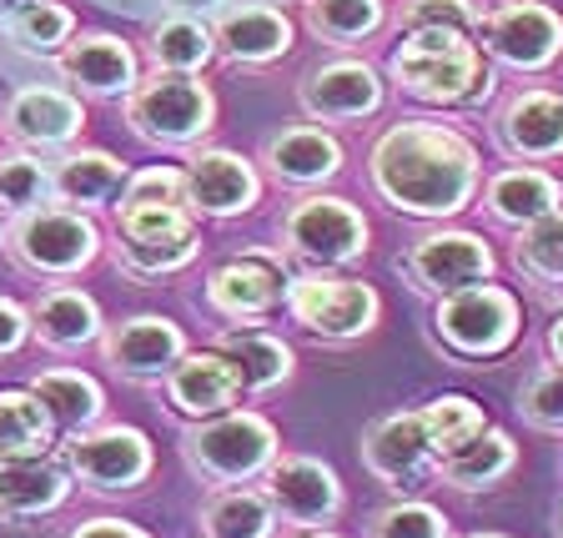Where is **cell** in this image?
I'll use <instances>...</instances> for the list:
<instances>
[{"label":"cell","instance_id":"d590c367","mask_svg":"<svg viewBox=\"0 0 563 538\" xmlns=\"http://www.w3.org/2000/svg\"><path fill=\"white\" fill-rule=\"evenodd\" d=\"M217 56V41H211V25L191 21V15H172L152 31V61L156 70H187L197 76L207 61Z\"/></svg>","mask_w":563,"mask_h":538},{"label":"cell","instance_id":"ffe728a7","mask_svg":"<svg viewBox=\"0 0 563 538\" xmlns=\"http://www.w3.org/2000/svg\"><path fill=\"white\" fill-rule=\"evenodd\" d=\"M60 76L81 96H96V101H111V96H131L141 81V66H136V51L117 35H81V41H70L60 51Z\"/></svg>","mask_w":563,"mask_h":538},{"label":"cell","instance_id":"5b68a950","mask_svg":"<svg viewBox=\"0 0 563 538\" xmlns=\"http://www.w3.org/2000/svg\"><path fill=\"white\" fill-rule=\"evenodd\" d=\"M126 121L152 146H191L217 127V101L187 70H156L126 96Z\"/></svg>","mask_w":563,"mask_h":538},{"label":"cell","instance_id":"836d02e7","mask_svg":"<svg viewBox=\"0 0 563 538\" xmlns=\"http://www.w3.org/2000/svg\"><path fill=\"white\" fill-rule=\"evenodd\" d=\"M197 232H176V237H121L117 232V262L121 272L152 282V277H172L197 257Z\"/></svg>","mask_w":563,"mask_h":538},{"label":"cell","instance_id":"603a6c76","mask_svg":"<svg viewBox=\"0 0 563 538\" xmlns=\"http://www.w3.org/2000/svg\"><path fill=\"white\" fill-rule=\"evenodd\" d=\"M166 383V403H172L181 418H217V413H227L236 398H242V387H236V373L232 363H227L222 352H181L176 358V367L162 377Z\"/></svg>","mask_w":563,"mask_h":538},{"label":"cell","instance_id":"d4e9b609","mask_svg":"<svg viewBox=\"0 0 563 538\" xmlns=\"http://www.w3.org/2000/svg\"><path fill=\"white\" fill-rule=\"evenodd\" d=\"M101 332V307L81 287H51L31 307V338H41V348L51 352H76L86 342H96Z\"/></svg>","mask_w":563,"mask_h":538},{"label":"cell","instance_id":"ba28073f","mask_svg":"<svg viewBox=\"0 0 563 538\" xmlns=\"http://www.w3.org/2000/svg\"><path fill=\"white\" fill-rule=\"evenodd\" d=\"M433 332L457 358H498L518 338V297L498 282H478L453 297H438Z\"/></svg>","mask_w":563,"mask_h":538},{"label":"cell","instance_id":"f1b7e54d","mask_svg":"<svg viewBox=\"0 0 563 538\" xmlns=\"http://www.w3.org/2000/svg\"><path fill=\"white\" fill-rule=\"evenodd\" d=\"M559 201H563V187L553 182L549 172H533V166L498 172L488 182V191H483V207H488V217H493V222H504V227L539 222V217L559 211Z\"/></svg>","mask_w":563,"mask_h":538},{"label":"cell","instance_id":"4dcf8cb0","mask_svg":"<svg viewBox=\"0 0 563 538\" xmlns=\"http://www.w3.org/2000/svg\"><path fill=\"white\" fill-rule=\"evenodd\" d=\"M201 534L207 538H272L277 534V514H272L262 488H217L201 504Z\"/></svg>","mask_w":563,"mask_h":538},{"label":"cell","instance_id":"ac0fdd59","mask_svg":"<svg viewBox=\"0 0 563 538\" xmlns=\"http://www.w3.org/2000/svg\"><path fill=\"white\" fill-rule=\"evenodd\" d=\"M287 297V277H282V257L267 252H246L232 257L207 277V303L211 312L232 317V322H257V317L277 312Z\"/></svg>","mask_w":563,"mask_h":538},{"label":"cell","instance_id":"7c38bea8","mask_svg":"<svg viewBox=\"0 0 563 538\" xmlns=\"http://www.w3.org/2000/svg\"><path fill=\"white\" fill-rule=\"evenodd\" d=\"M81 127H86L81 101L70 91H56V86H21L11 101L0 106V136L35 156L70 146L81 136Z\"/></svg>","mask_w":563,"mask_h":538},{"label":"cell","instance_id":"f35d334b","mask_svg":"<svg viewBox=\"0 0 563 538\" xmlns=\"http://www.w3.org/2000/svg\"><path fill=\"white\" fill-rule=\"evenodd\" d=\"M363 538H453V524L443 508L422 504V498H398L367 518Z\"/></svg>","mask_w":563,"mask_h":538},{"label":"cell","instance_id":"cb8c5ba5","mask_svg":"<svg viewBox=\"0 0 563 538\" xmlns=\"http://www.w3.org/2000/svg\"><path fill=\"white\" fill-rule=\"evenodd\" d=\"M262 162L287 187H322V182H332L342 172V146L322 127H287L277 136H267Z\"/></svg>","mask_w":563,"mask_h":538},{"label":"cell","instance_id":"1f68e13d","mask_svg":"<svg viewBox=\"0 0 563 538\" xmlns=\"http://www.w3.org/2000/svg\"><path fill=\"white\" fill-rule=\"evenodd\" d=\"M51 448L56 428L31 387H0V458H46Z\"/></svg>","mask_w":563,"mask_h":538},{"label":"cell","instance_id":"e575fe53","mask_svg":"<svg viewBox=\"0 0 563 538\" xmlns=\"http://www.w3.org/2000/svg\"><path fill=\"white\" fill-rule=\"evenodd\" d=\"M514 262L523 277H533L539 287H563V207L539 217V222L518 227Z\"/></svg>","mask_w":563,"mask_h":538},{"label":"cell","instance_id":"8992f818","mask_svg":"<svg viewBox=\"0 0 563 538\" xmlns=\"http://www.w3.org/2000/svg\"><path fill=\"white\" fill-rule=\"evenodd\" d=\"M282 307L292 312V322L302 332L322 342H352L377 328V293L357 277H338V272H297L287 277V297Z\"/></svg>","mask_w":563,"mask_h":538},{"label":"cell","instance_id":"4316f807","mask_svg":"<svg viewBox=\"0 0 563 538\" xmlns=\"http://www.w3.org/2000/svg\"><path fill=\"white\" fill-rule=\"evenodd\" d=\"M126 187V166L111 152H66L56 166H51V191L56 201L76 211H101L121 197Z\"/></svg>","mask_w":563,"mask_h":538},{"label":"cell","instance_id":"277c9868","mask_svg":"<svg viewBox=\"0 0 563 538\" xmlns=\"http://www.w3.org/2000/svg\"><path fill=\"white\" fill-rule=\"evenodd\" d=\"M5 252L15 267L35 272V277H76L81 267H91L101 252V232L86 211L76 207H31L5 227Z\"/></svg>","mask_w":563,"mask_h":538},{"label":"cell","instance_id":"3957f363","mask_svg":"<svg viewBox=\"0 0 563 538\" xmlns=\"http://www.w3.org/2000/svg\"><path fill=\"white\" fill-rule=\"evenodd\" d=\"M181 458L211 488H236L252 483L277 463V428L262 413H217V418H197L181 433Z\"/></svg>","mask_w":563,"mask_h":538},{"label":"cell","instance_id":"9a60e30c","mask_svg":"<svg viewBox=\"0 0 563 538\" xmlns=\"http://www.w3.org/2000/svg\"><path fill=\"white\" fill-rule=\"evenodd\" d=\"M181 352H187V332L156 312H136L101 332V358L131 383H162Z\"/></svg>","mask_w":563,"mask_h":538},{"label":"cell","instance_id":"681fc988","mask_svg":"<svg viewBox=\"0 0 563 538\" xmlns=\"http://www.w3.org/2000/svg\"><path fill=\"white\" fill-rule=\"evenodd\" d=\"M292 538H342V534H332V528H292Z\"/></svg>","mask_w":563,"mask_h":538},{"label":"cell","instance_id":"52a82bcc","mask_svg":"<svg viewBox=\"0 0 563 538\" xmlns=\"http://www.w3.org/2000/svg\"><path fill=\"white\" fill-rule=\"evenodd\" d=\"M282 252L307 272H338L367 252L363 211L342 197H302L282 217Z\"/></svg>","mask_w":563,"mask_h":538},{"label":"cell","instance_id":"d6986e66","mask_svg":"<svg viewBox=\"0 0 563 538\" xmlns=\"http://www.w3.org/2000/svg\"><path fill=\"white\" fill-rule=\"evenodd\" d=\"M211 41H217V56L236 61V66H267L292 51V21L267 0H242V6L217 11Z\"/></svg>","mask_w":563,"mask_h":538},{"label":"cell","instance_id":"b9f144b4","mask_svg":"<svg viewBox=\"0 0 563 538\" xmlns=\"http://www.w3.org/2000/svg\"><path fill=\"white\" fill-rule=\"evenodd\" d=\"M518 413L543 433H563V363L528 377L523 393H518Z\"/></svg>","mask_w":563,"mask_h":538},{"label":"cell","instance_id":"f907efd6","mask_svg":"<svg viewBox=\"0 0 563 538\" xmlns=\"http://www.w3.org/2000/svg\"><path fill=\"white\" fill-rule=\"evenodd\" d=\"M468 538H504V534H468Z\"/></svg>","mask_w":563,"mask_h":538},{"label":"cell","instance_id":"7402d4cb","mask_svg":"<svg viewBox=\"0 0 563 538\" xmlns=\"http://www.w3.org/2000/svg\"><path fill=\"white\" fill-rule=\"evenodd\" d=\"M498 146L518 162H549L563 156V96L553 91H518L493 121Z\"/></svg>","mask_w":563,"mask_h":538},{"label":"cell","instance_id":"f546056e","mask_svg":"<svg viewBox=\"0 0 563 538\" xmlns=\"http://www.w3.org/2000/svg\"><path fill=\"white\" fill-rule=\"evenodd\" d=\"M514 463H518L514 438L498 433V428H483L473 443H463L448 458H438L433 479L448 483V488H457V493H478V488H493L504 473H514Z\"/></svg>","mask_w":563,"mask_h":538},{"label":"cell","instance_id":"ab89813d","mask_svg":"<svg viewBox=\"0 0 563 538\" xmlns=\"http://www.w3.org/2000/svg\"><path fill=\"white\" fill-rule=\"evenodd\" d=\"M70 25H76V15L66 6H56V0H21L5 15L11 41H21L25 51H56L60 41H70Z\"/></svg>","mask_w":563,"mask_h":538},{"label":"cell","instance_id":"7a4b0ae2","mask_svg":"<svg viewBox=\"0 0 563 538\" xmlns=\"http://www.w3.org/2000/svg\"><path fill=\"white\" fill-rule=\"evenodd\" d=\"M393 81L422 106H457L488 96V70H483L478 41L463 31H408L393 51Z\"/></svg>","mask_w":563,"mask_h":538},{"label":"cell","instance_id":"484cf974","mask_svg":"<svg viewBox=\"0 0 563 538\" xmlns=\"http://www.w3.org/2000/svg\"><path fill=\"white\" fill-rule=\"evenodd\" d=\"M31 393L35 403L46 408L51 428L56 433H86V428H96L101 422V383H96L91 373H81V367H46V373L31 377Z\"/></svg>","mask_w":563,"mask_h":538},{"label":"cell","instance_id":"d6a6232c","mask_svg":"<svg viewBox=\"0 0 563 538\" xmlns=\"http://www.w3.org/2000/svg\"><path fill=\"white\" fill-rule=\"evenodd\" d=\"M307 31L328 46H363L367 35L387 21L383 0H307Z\"/></svg>","mask_w":563,"mask_h":538},{"label":"cell","instance_id":"7dc6e473","mask_svg":"<svg viewBox=\"0 0 563 538\" xmlns=\"http://www.w3.org/2000/svg\"><path fill=\"white\" fill-rule=\"evenodd\" d=\"M549 352H553V363H563V317L549 328Z\"/></svg>","mask_w":563,"mask_h":538},{"label":"cell","instance_id":"e0dca14e","mask_svg":"<svg viewBox=\"0 0 563 538\" xmlns=\"http://www.w3.org/2000/svg\"><path fill=\"white\" fill-rule=\"evenodd\" d=\"M297 101L312 121H363L383 106V81L367 61H322L297 81Z\"/></svg>","mask_w":563,"mask_h":538},{"label":"cell","instance_id":"816d5d0a","mask_svg":"<svg viewBox=\"0 0 563 538\" xmlns=\"http://www.w3.org/2000/svg\"><path fill=\"white\" fill-rule=\"evenodd\" d=\"M559 534H563V514H559Z\"/></svg>","mask_w":563,"mask_h":538},{"label":"cell","instance_id":"74e56055","mask_svg":"<svg viewBox=\"0 0 563 538\" xmlns=\"http://www.w3.org/2000/svg\"><path fill=\"white\" fill-rule=\"evenodd\" d=\"M46 201H56L51 166L35 152H0V207L21 217V211L46 207Z\"/></svg>","mask_w":563,"mask_h":538},{"label":"cell","instance_id":"5bb4252c","mask_svg":"<svg viewBox=\"0 0 563 538\" xmlns=\"http://www.w3.org/2000/svg\"><path fill=\"white\" fill-rule=\"evenodd\" d=\"M363 469L387 488H412V483L433 479L438 453L422 428V408L387 413L363 433Z\"/></svg>","mask_w":563,"mask_h":538},{"label":"cell","instance_id":"6da1fadb","mask_svg":"<svg viewBox=\"0 0 563 538\" xmlns=\"http://www.w3.org/2000/svg\"><path fill=\"white\" fill-rule=\"evenodd\" d=\"M367 176L393 211L443 222L478 197V152L453 127L402 121V127L377 136L373 156H367Z\"/></svg>","mask_w":563,"mask_h":538},{"label":"cell","instance_id":"f6af8a7d","mask_svg":"<svg viewBox=\"0 0 563 538\" xmlns=\"http://www.w3.org/2000/svg\"><path fill=\"white\" fill-rule=\"evenodd\" d=\"M31 342V312L11 297H0V358H11Z\"/></svg>","mask_w":563,"mask_h":538},{"label":"cell","instance_id":"30bf717a","mask_svg":"<svg viewBox=\"0 0 563 538\" xmlns=\"http://www.w3.org/2000/svg\"><path fill=\"white\" fill-rule=\"evenodd\" d=\"M262 493H267L277 524L287 528H322L347 504L338 473L322 458H302V453H287V458L277 453V463L262 473Z\"/></svg>","mask_w":563,"mask_h":538},{"label":"cell","instance_id":"8fae6325","mask_svg":"<svg viewBox=\"0 0 563 538\" xmlns=\"http://www.w3.org/2000/svg\"><path fill=\"white\" fill-rule=\"evenodd\" d=\"M402 277L422 297H453L463 287H478L493 277V252L473 232H428L408 246Z\"/></svg>","mask_w":563,"mask_h":538},{"label":"cell","instance_id":"f5cc1de1","mask_svg":"<svg viewBox=\"0 0 563 538\" xmlns=\"http://www.w3.org/2000/svg\"><path fill=\"white\" fill-rule=\"evenodd\" d=\"M0 242H5V232H0Z\"/></svg>","mask_w":563,"mask_h":538},{"label":"cell","instance_id":"ee69618b","mask_svg":"<svg viewBox=\"0 0 563 538\" xmlns=\"http://www.w3.org/2000/svg\"><path fill=\"white\" fill-rule=\"evenodd\" d=\"M402 25H408V31H463V35H473L478 31V11H473L468 0H408Z\"/></svg>","mask_w":563,"mask_h":538},{"label":"cell","instance_id":"8d00e7d4","mask_svg":"<svg viewBox=\"0 0 563 538\" xmlns=\"http://www.w3.org/2000/svg\"><path fill=\"white\" fill-rule=\"evenodd\" d=\"M422 428H428V443H433V453L448 458L453 448L473 443V438L488 428V418H483V408L473 398H463V393H448V398H433L428 408H422Z\"/></svg>","mask_w":563,"mask_h":538},{"label":"cell","instance_id":"9c48e42d","mask_svg":"<svg viewBox=\"0 0 563 538\" xmlns=\"http://www.w3.org/2000/svg\"><path fill=\"white\" fill-rule=\"evenodd\" d=\"M60 463L81 488L91 493H126L136 483H146L152 473V438L141 428H121V422H106V428H86V433H70L60 443Z\"/></svg>","mask_w":563,"mask_h":538},{"label":"cell","instance_id":"2e32d148","mask_svg":"<svg viewBox=\"0 0 563 538\" xmlns=\"http://www.w3.org/2000/svg\"><path fill=\"white\" fill-rule=\"evenodd\" d=\"M181 172H187V207L197 211V217H211V222L242 217V211H252L262 197L257 166L236 152H222V146L191 152Z\"/></svg>","mask_w":563,"mask_h":538},{"label":"cell","instance_id":"44dd1931","mask_svg":"<svg viewBox=\"0 0 563 538\" xmlns=\"http://www.w3.org/2000/svg\"><path fill=\"white\" fill-rule=\"evenodd\" d=\"M70 498L60 458H0V524H35Z\"/></svg>","mask_w":563,"mask_h":538},{"label":"cell","instance_id":"60d3db41","mask_svg":"<svg viewBox=\"0 0 563 538\" xmlns=\"http://www.w3.org/2000/svg\"><path fill=\"white\" fill-rule=\"evenodd\" d=\"M121 207H187V172L181 166H141L121 187Z\"/></svg>","mask_w":563,"mask_h":538},{"label":"cell","instance_id":"c3c4849f","mask_svg":"<svg viewBox=\"0 0 563 538\" xmlns=\"http://www.w3.org/2000/svg\"><path fill=\"white\" fill-rule=\"evenodd\" d=\"M172 6H181V11H222L227 0H172Z\"/></svg>","mask_w":563,"mask_h":538},{"label":"cell","instance_id":"4fadbf2b","mask_svg":"<svg viewBox=\"0 0 563 538\" xmlns=\"http://www.w3.org/2000/svg\"><path fill=\"white\" fill-rule=\"evenodd\" d=\"M478 35L493 61L514 70H543L563 51V21L539 0H508L488 21H478Z\"/></svg>","mask_w":563,"mask_h":538},{"label":"cell","instance_id":"83f0119b","mask_svg":"<svg viewBox=\"0 0 563 538\" xmlns=\"http://www.w3.org/2000/svg\"><path fill=\"white\" fill-rule=\"evenodd\" d=\"M217 352L236 373V387L246 393H272L277 383L292 377V348L272 332H257V328H236V332H222L217 338Z\"/></svg>","mask_w":563,"mask_h":538},{"label":"cell","instance_id":"bcb514c9","mask_svg":"<svg viewBox=\"0 0 563 538\" xmlns=\"http://www.w3.org/2000/svg\"><path fill=\"white\" fill-rule=\"evenodd\" d=\"M66 538H152V534L126 524V518H86V524H76Z\"/></svg>","mask_w":563,"mask_h":538},{"label":"cell","instance_id":"7bdbcfd3","mask_svg":"<svg viewBox=\"0 0 563 538\" xmlns=\"http://www.w3.org/2000/svg\"><path fill=\"white\" fill-rule=\"evenodd\" d=\"M121 237H176L197 232V211L191 207H117Z\"/></svg>","mask_w":563,"mask_h":538}]
</instances>
